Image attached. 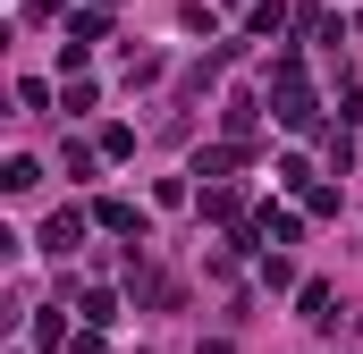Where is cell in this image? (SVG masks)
Masks as SVG:
<instances>
[{"label": "cell", "mask_w": 363, "mask_h": 354, "mask_svg": "<svg viewBox=\"0 0 363 354\" xmlns=\"http://www.w3.org/2000/svg\"><path fill=\"white\" fill-rule=\"evenodd\" d=\"M93 219H101L110 236H127V253H144V236H152V219H144L135 202H118V194H101V202H93Z\"/></svg>", "instance_id": "cell-1"}, {"label": "cell", "mask_w": 363, "mask_h": 354, "mask_svg": "<svg viewBox=\"0 0 363 354\" xmlns=\"http://www.w3.org/2000/svg\"><path fill=\"white\" fill-rule=\"evenodd\" d=\"M77 245H85V211L68 202V211H51V219H43V253H51V262H68Z\"/></svg>", "instance_id": "cell-2"}, {"label": "cell", "mask_w": 363, "mask_h": 354, "mask_svg": "<svg viewBox=\"0 0 363 354\" xmlns=\"http://www.w3.org/2000/svg\"><path fill=\"white\" fill-rule=\"evenodd\" d=\"M220 118H228V144H245V152H254V127H262V101H254V93H228V101H220Z\"/></svg>", "instance_id": "cell-3"}, {"label": "cell", "mask_w": 363, "mask_h": 354, "mask_svg": "<svg viewBox=\"0 0 363 354\" xmlns=\"http://www.w3.org/2000/svg\"><path fill=\"white\" fill-rule=\"evenodd\" d=\"M194 211H203V219H220V228H245V194H237V185H203V194H194Z\"/></svg>", "instance_id": "cell-4"}, {"label": "cell", "mask_w": 363, "mask_h": 354, "mask_svg": "<svg viewBox=\"0 0 363 354\" xmlns=\"http://www.w3.org/2000/svg\"><path fill=\"white\" fill-rule=\"evenodd\" d=\"M330 304H338V287H330V278H304V287H296V312H304L313 329H338V312H330Z\"/></svg>", "instance_id": "cell-5"}, {"label": "cell", "mask_w": 363, "mask_h": 354, "mask_svg": "<svg viewBox=\"0 0 363 354\" xmlns=\"http://www.w3.org/2000/svg\"><path fill=\"white\" fill-rule=\"evenodd\" d=\"M228 169H245V144H203V152H194V177L228 185Z\"/></svg>", "instance_id": "cell-6"}, {"label": "cell", "mask_w": 363, "mask_h": 354, "mask_svg": "<svg viewBox=\"0 0 363 354\" xmlns=\"http://www.w3.org/2000/svg\"><path fill=\"white\" fill-rule=\"evenodd\" d=\"M68 338H77V329H68V312H60V304H34V346L68 354Z\"/></svg>", "instance_id": "cell-7"}, {"label": "cell", "mask_w": 363, "mask_h": 354, "mask_svg": "<svg viewBox=\"0 0 363 354\" xmlns=\"http://www.w3.org/2000/svg\"><path fill=\"white\" fill-rule=\"evenodd\" d=\"M77 321H85V329H110V321H118V295H110V287H85V295H77Z\"/></svg>", "instance_id": "cell-8"}, {"label": "cell", "mask_w": 363, "mask_h": 354, "mask_svg": "<svg viewBox=\"0 0 363 354\" xmlns=\"http://www.w3.org/2000/svg\"><path fill=\"white\" fill-rule=\"evenodd\" d=\"M254 228H262V236H271V245H296V236H304V219H296V211H262V219H254Z\"/></svg>", "instance_id": "cell-9"}, {"label": "cell", "mask_w": 363, "mask_h": 354, "mask_svg": "<svg viewBox=\"0 0 363 354\" xmlns=\"http://www.w3.org/2000/svg\"><path fill=\"white\" fill-rule=\"evenodd\" d=\"M101 34H110V17H101V8H77V17H68V42H85V51H93Z\"/></svg>", "instance_id": "cell-10"}, {"label": "cell", "mask_w": 363, "mask_h": 354, "mask_svg": "<svg viewBox=\"0 0 363 354\" xmlns=\"http://www.w3.org/2000/svg\"><path fill=\"white\" fill-rule=\"evenodd\" d=\"M0 185H9V194H34V185H43V161H26V152H17V161L0 169Z\"/></svg>", "instance_id": "cell-11"}, {"label": "cell", "mask_w": 363, "mask_h": 354, "mask_svg": "<svg viewBox=\"0 0 363 354\" xmlns=\"http://www.w3.org/2000/svg\"><path fill=\"white\" fill-rule=\"evenodd\" d=\"M321 152H330V169H355V135L347 127H321Z\"/></svg>", "instance_id": "cell-12"}, {"label": "cell", "mask_w": 363, "mask_h": 354, "mask_svg": "<svg viewBox=\"0 0 363 354\" xmlns=\"http://www.w3.org/2000/svg\"><path fill=\"white\" fill-rule=\"evenodd\" d=\"M245 25H254V34H279V25H287V0H254Z\"/></svg>", "instance_id": "cell-13"}, {"label": "cell", "mask_w": 363, "mask_h": 354, "mask_svg": "<svg viewBox=\"0 0 363 354\" xmlns=\"http://www.w3.org/2000/svg\"><path fill=\"white\" fill-rule=\"evenodd\" d=\"M60 161H68V177H93V161H101V144H77V135H68V144H60Z\"/></svg>", "instance_id": "cell-14"}, {"label": "cell", "mask_w": 363, "mask_h": 354, "mask_svg": "<svg viewBox=\"0 0 363 354\" xmlns=\"http://www.w3.org/2000/svg\"><path fill=\"white\" fill-rule=\"evenodd\" d=\"M60 101H68V118H77V110H93V101H101V85H93V76H68V85H60Z\"/></svg>", "instance_id": "cell-15"}, {"label": "cell", "mask_w": 363, "mask_h": 354, "mask_svg": "<svg viewBox=\"0 0 363 354\" xmlns=\"http://www.w3.org/2000/svg\"><path fill=\"white\" fill-rule=\"evenodd\" d=\"M135 152V127H101V161H127Z\"/></svg>", "instance_id": "cell-16"}, {"label": "cell", "mask_w": 363, "mask_h": 354, "mask_svg": "<svg viewBox=\"0 0 363 354\" xmlns=\"http://www.w3.org/2000/svg\"><path fill=\"white\" fill-rule=\"evenodd\" d=\"M262 287H296V262L287 253H262Z\"/></svg>", "instance_id": "cell-17"}, {"label": "cell", "mask_w": 363, "mask_h": 354, "mask_svg": "<svg viewBox=\"0 0 363 354\" xmlns=\"http://www.w3.org/2000/svg\"><path fill=\"white\" fill-rule=\"evenodd\" d=\"M68 354H101V329H77V338H68Z\"/></svg>", "instance_id": "cell-18"}]
</instances>
